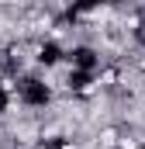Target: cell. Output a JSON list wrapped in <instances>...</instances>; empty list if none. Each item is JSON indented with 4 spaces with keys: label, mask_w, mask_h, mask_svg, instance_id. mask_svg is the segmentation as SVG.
Masks as SVG:
<instances>
[]
</instances>
